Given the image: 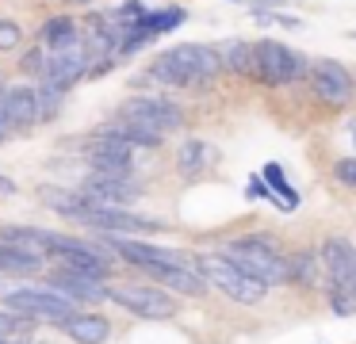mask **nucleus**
Returning <instances> with one entry per match:
<instances>
[{
    "label": "nucleus",
    "mask_w": 356,
    "mask_h": 344,
    "mask_svg": "<svg viewBox=\"0 0 356 344\" xmlns=\"http://www.w3.org/2000/svg\"><path fill=\"white\" fill-rule=\"evenodd\" d=\"M218 73H226L222 54L215 46H200V42L172 46V50L157 54L154 65H149V76L165 88H195V84L215 81Z\"/></svg>",
    "instance_id": "1"
},
{
    "label": "nucleus",
    "mask_w": 356,
    "mask_h": 344,
    "mask_svg": "<svg viewBox=\"0 0 356 344\" xmlns=\"http://www.w3.org/2000/svg\"><path fill=\"white\" fill-rule=\"evenodd\" d=\"M0 306L12 313H24L31 321H58V325L77 313V302H70L50 283H42V287H31V283H0Z\"/></svg>",
    "instance_id": "2"
},
{
    "label": "nucleus",
    "mask_w": 356,
    "mask_h": 344,
    "mask_svg": "<svg viewBox=\"0 0 356 344\" xmlns=\"http://www.w3.org/2000/svg\"><path fill=\"white\" fill-rule=\"evenodd\" d=\"M192 264L211 287H218L226 298H234V302H241V306H257V302L268 298V283H261V279H253V275H245L241 268H234L222 252H203Z\"/></svg>",
    "instance_id": "3"
},
{
    "label": "nucleus",
    "mask_w": 356,
    "mask_h": 344,
    "mask_svg": "<svg viewBox=\"0 0 356 344\" xmlns=\"http://www.w3.org/2000/svg\"><path fill=\"white\" fill-rule=\"evenodd\" d=\"M222 256L230 260L234 268H241L245 275L268 283V287L287 279V260L280 256V249H276L272 237H241V241H230Z\"/></svg>",
    "instance_id": "4"
},
{
    "label": "nucleus",
    "mask_w": 356,
    "mask_h": 344,
    "mask_svg": "<svg viewBox=\"0 0 356 344\" xmlns=\"http://www.w3.org/2000/svg\"><path fill=\"white\" fill-rule=\"evenodd\" d=\"M307 69L310 65L302 61V54L287 50L276 38H261L253 46V76L264 84H295L307 76Z\"/></svg>",
    "instance_id": "5"
},
{
    "label": "nucleus",
    "mask_w": 356,
    "mask_h": 344,
    "mask_svg": "<svg viewBox=\"0 0 356 344\" xmlns=\"http://www.w3.org/2000/svg\"><path fill=\"white\" fill-rule=\"evenodd\" d=\"M108 298L123 310H131L134 318H146V321H165V318H177V298L161 287H146V283H115L108 287Z\"/></svg>",
    "instance_id": "6"
},
{
    "label": "nucleus",
    "mask_w": 356,
    "mask_h": 344,
    "mask_svg": "<svg viewBox=\"0 0 356 344\" xmlns=\"http://www.w3.org/2000/svg\"><path fill=\"white\" fill-rule=\"evenodd\" d=\"M119 119L131 122V126H142L149 134H169V130H180L184 126V111H180L172 99H161V96H134L123 104Z\"/></svg>",
    "instance_id": "7"
},
{
    "label": "nucleus",
    "mask_w": 356,
    "mask_h": 344,
    "mask_svg": "<svg viewBox=\"0 0 356 344\" xmlns=\"http://www.w3.org/2000/svg\"><path fill=\"white\" fill-rule=\"evenodd\" d=\"M85 73H88V46L81 35H70L62 46L47 50V73H42V81L58 84V88H70Z\"/></svg>",
    "instance_id": "8"
},
{
    "label": "nucleus",
    "mask_w": 356,
    "mask_h": 344,
    "mask_svg": "<svg viewBox=\"0 0 356 344\" xmlns=\"http://www.w3.org/2000/svg\"><path fill=\"white\" fill-rule=\"evenodd\" d=\"M307 76H310V88H314V96L322 99V104H330V107L353 104V73H348L341 61L318 58V61H310Z\"/></svg>",
    "instance_id": "9"
},
{
    "label": "nucleus",
    "mask_w": 356,
    "mask_h": 344,
    "mask_svg": "<svg viewBox=\"0 0 356 344\" xmlns=\"http://www.w3.org/2000/svg\"><path fill=\"white\" fill-rule=\"evenodd\" d=\"M85 199L88 206H127L142 195V183L134 176H100V172H88L85 180Z\"/></svg>",
    "instance_id": "10"
},
{
    "label": "nucleus",
    "mask_w": 356,
    "mask_h": 344,
    "mask_svg": "<svg viewBox=\"0 0 356 344\" xmlns=\"http://www.w3.org/2000/svg\"><path fill=\"white\" fill-rule=\"evenodd\" d=\"M88 226L104 229V234H115V237H127V234H154V229H165L157 218H142V214H131L123 206H88L85 218Z\"/></svg>",
    "instance_id": "11"
},
{
    "label": "nucleus",
    "mask_w": 356,
    "mask_h": 344,
    "mask_svg": "<svg viewBox=\"0 0 356 344\" xmlns=\"http://www.w3.org/2000/svg\"><path fill=\"white\" fill-rule=\"evenodd\" d=\"M0 111H4V126L12 130H27L39 122V92L31 84H12L0 92Z\"/></svg>",
    "instance_id": "12"
},
{
    "label": "nucleus",
    "mask_w": 356,
    "mask_h": 344,
    "mask_svg": "<svg viewBox=\"0 0 356 344\" xmlns=\"http://www.w3.org/2000/svg\"><path fill=\"white\" fill-rule=\"evenodd\" d=\"M322 264H325V272H330V287L353 290L356 295V249H353V241L330 237V241L322 245Z\"/></svg>",
    "instance_id": "13"
},
{
    "label": "nucleus",
    "mask_w": 356,
    "mask_h": 344,
    "mask_svg": "<svg viewBox=\"0 0 356 344\" xmlns=\"http://www.w3.org/2000/svg\"><path fill=\"white\" fill-rule=\"evenodd\" d=\"M50 287L54 290H62L70 302H104L108 298V283L104 279H92V275H77V272H70V268H62L58 264V272L50 275Z\"/></svg>",
    "instance_id": "14"
},
{
    "label": "nucleus",
    "mask_w": 356,
    "mask_h": 344,
    "mask_svg": "<svg viewBox=\"0 0 356 344\" xmlns=\"http://www.w3.org/2000/svg\"><path fill=\"white\" fill-rule=\"evenodd\" d=\"M142 272H146L154 283L177 290V295H188V298H195V295L207 290V279L195 272V264H154V268H142Z\"/></svg>",
    "instance_id": "15"
},
{
    "label": "nucleus",
    "mask_w": 356,
    "mask_h": 344,
    "mask_svg": "<svg viewBox=\"0 0 356 344\" xmlns=\"http://www.w3.org/2000/svg\"><path fill=\"white\" fill-rule=\"evenodd\" d=\"M62 329L73 336L77 344H104L111 336V321L104 318V313H96V310H77L73 318H65L62 321Z\"/></svg>",
    "instance_id": "16"
},
{
    "label": "nucleus",
    "mask_w": 356,
    "mask_h": 344,
    "mask_svg": "<svg viewBox=\"0 0 356 344\" xmlns=\"http://www.w3.org/2000/svg\"><path fill=\"white\" fill-rule=\"evenodd\" d=\"M47 268V256L31 249H19V245L0 241V275H31Z\"/></svg>",
    "instance_id": "17"
},
{
    "label": "nucleus",
    "mask_w": 356,
    "mask_h": 344,
    "mask_svg": "<svg viewBox=\"0 0 356 344\" xmlns=\"http://www.w3.org/2000/svg\"><path fill=\"white\" fill-rule=\"evenodd\" d=\"M42 203L58 214H70V218H85L88 211L85 191H65V188H42Z\"/></svg>",
    "instance_id": "18"
},
{
    "label": "nucleus",
    "mask_w": 356,
    "mask_h": 344,
    "mask_svg": "<svg viewBox=\"0 0 356 344\" xmlns=\"http://www.w3.org/2000/svg\"><path fill=\"white\" fill-rule=\"evenodd\" d=\"M211 161H215V149H211L207 142H200V138H188V142L180 145V153H177V165H180L184 176H200Z\"/></svg>",
    "instance_id": "19"
},
{
    "label": "nucleus",
    "mask_w": 356,
    "mask_h": 344,
    "mask_svg": "<svg viewBox=\"0 0 356 344\" xmlns=\"http://www.w3.org/2000/svg\"><path fill=\"white\" fill-rule=\"evenodd\" d=\"M318 268H322V252H295V256L287 260V279L299 283V287H314Z\"/></svg>",
    "instance_id": "20"
},
{
    "label": "nucleus",
    "mask_w": 356,
    "mask_h": 344,
    "mask_svg": "<svg viewBox=\"0 0 356 344\" xmlns=\"http://www.w3.org/2000/svg\"><path fill=\"white\" fill-rule=\"evenodd\" d=\"M222 69H230V73H249V76H253V46L241 42V38H234V42L222 50Z\"/></svg>",
    "instance_id": "21"
},
{
    "label": "nucleus",
    "mask_w": 356,
    "mask_h": 344,
    "mask_svg": "<svg viewBox=\"0 0 356 344\" xmlns=\"http://www.w3.org/2000/svg\"><path fill=\"white\" fill-rule=\"evenodd\" d=\"M184 23V8H161V12H146L138 27L149 31V35H161V31H172Z\"/></svg>",
    "instance_id": "22"
},
{
    "label": "nucleus",
    "mask_w": 356,
    "mask_h": 344,
    "mask_svg": "<svg viewBox=\"0 0 356 344\" xmlns=\"http://www.w3.org/2000/svg\"><path fill=\"white\" fill-rule=\"evenodd\" d=\"M39 122H47V119H54L58 111H62V96H65V88H58V84H50V81H42L39 88Z\"/></svg>",
    "instance_id": "23"
},
{
    "label": "nucleus",
    "mask_w": 356,
    "mask_h": 344,
    "mask_svg": "<svg viewBox=\"0 0 356 344\" xmlns=\"http://www.w3.org/2000/svg\"><path fill=\"white\" fill-rule=\"evenodd\" d=\"M70 35H77L73 19H70V15H54V19H47V27H42V46L54 50V46H62Z\"/></svg>",
    "instance_id": "24"
},
{
    "label": "nucleus",
    "mask_w": 356,
    "mask_h": 344,
    "mask_svg": "<svg viewBox=\"0 0 356 344\" xmlns=\"http://www.w3.org/2000/svg\"><path fill=\"white\" fill-rule=\"evenodd\" d=\"M264 183H268L272 191H280V195H284V211H295V206H299V191L284 180L280 165H264Z\"/></svg>",
    "instance_id": "25"
},
{
    "label": "nucleus",
    "mask_w": 356,
    "mask_h": 344,
    "mask_svg": "<svg viewBox=\"0 0 356 344\" xmlns=\"http://www.w3.org/2000/svg\"><path fill=\"white\" fill-rule=\"evenodd\" d=\"M19 42H24V31H19V23L0 19V50H16Z\"/></svg>",
    "instance_id": "26"
},
{
    "label": "nucleus",
    "mask_w": 356,
    "mask_h": 344,
    "mask_svg": "<svg viewBox=\"0 0 356 344\" xmlns=\"http://www.w3.org/2000/svg\"><path fill=\"white\" fill-rule=\"evenodd\" d=\"M24 73H35V76L47 73V46H35L31 54H24Z\"/></svg>",
    "instance_id": "27"
},
{
    "label": "nucleus",
    "mask_w": 356,
    "mask_h": 344,
    "mask_svg": "<svg viewBox=\"0 0 356 344\" xmlns=\"http://www.w3.org/2000/svg\"><path fill=\"white\" fill-rule=\"evenodd\" d=\"M330 306H333L337 313H353V310H356V295H353V290L330 287Z\"/></svg>",
    "instance_id": "28"
},
{
    "label": "nucleus",
    "mask_w": 356,
    "mask_h": 344,
    "mask_svg": "<svg viewBox=\"0 0 356 344\" xmlns=\"http://www.w3.org/2000/svg\"><path fill=\"white\" fill-rule=\"evenodd\" d=\"M333 176H337L345 188H356V157H341L337 165H333Z\"/></svg>",
    "instance_id": "29"
},
{
    "label": "nucleus",
    "mask_w": 356,
    "mask_h": 344,
    "mask_svg": "<svg viewBox=\"0 0 356 344\" xmlns=\"http://www.w3.org/2000/svg\"><path fill=\"white\" fill-rule=\"evenodd\" d=\"M249 199H272V188H268L264 180H257V176H253V180H249Z\"/></svg>",
    "instance_id": "30"
},
{
    "label": "nucleus",
    "mask_w": 356,
    "mask_h": 344,
    "mask_svg": "<svg viewBox=\"0 0 356 344\" xmlns=\"http://www.w3.org/2000/svg\"><path fill=\"white\" fill-rule=\"evenodd\" d=\"M0 191H4V195H12V191H16V183H12V180H0Z\"/></svg>",
    "instance_id": "31"
},
{
    "label": "nucleus",
    "mask_w": 356,
    "mask_h": 344,
    "mask_svg": "<svg viewBox=\"0 0 356 344\" xmlns=\"http://www.w3.org/2000/svg\"><path fill=\"white\" fill-rule=\"evenodd\" d=\"M348 134H353V142H356V119H353V126H348Z\"/></svg>",
    "instance_id": "32"
}]
</instances>
